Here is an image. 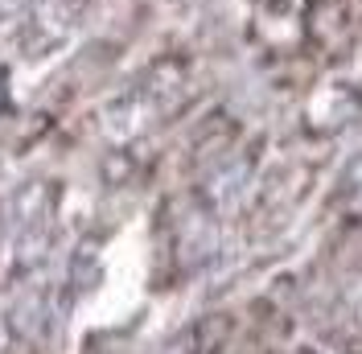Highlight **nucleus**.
I'll list each match as a JSON object with an SVG mask.
<instances>
[{
    "label": "nucleus",
    "instance_id": "f257e3e1",
    "mask_svg": "<svg viewBox=\"0 0 362 354\" xmlns=\"http://www.w3.org/2000/svg\"><path fill=\"white\" fill-rule=\"evenodd\" d=\"M362 108V95L350 83H325V87L313 95V103H309V115L321 111V132H338L346 128Z\"/></svg>",
    "mask_w": 362,
    "mask_h": 354
},
{
    "label": "nucleus",
    "instance_id": "f03ea898",
    "mask_svg": "<svg viewBox=\"0 0 362 354\" xmlns=\"http://www.w3.org/2000/svg\"><path fill=\"white\" fill-rule=\"evenodd\" d=\"M49 210H54V185L49 181H29L13 198V215H17V222H21L25 231L29 227H45Z\"/></svg>",
    "mask_w": 362,
    "mask_h": 354
},
{
    "label": "nucleus",
    "instance_id": "7ed1b4c3",
    "mask_svg": "<svg viewBox=\"0 0 362 354\" xmlns=\"http://www.w3.org/2000/svg\"><path fill=\"white\" fill-rule=\"evenodd\" d=\"M90 0H42L37 4V25L49 38H62L70 29H78V21L87 17Z\"/></svg>",
    "mask_w": 362,
    "mask_h": 354
},
{
    "label": "nucleus",
    "instance_id": "20e7f679",
    "mask_svg": "<svg viewBox=\"0 0 362 354\" xmlns=\"http://www.w3.org/2000/svg\"><path fill=\"white\" fill-rule=\"evenodd\" d=\"M0 103H4V74H0Z\"/></svg>",
    "mask_w": 362,
    "mask_h": 354
}]
</instances>
